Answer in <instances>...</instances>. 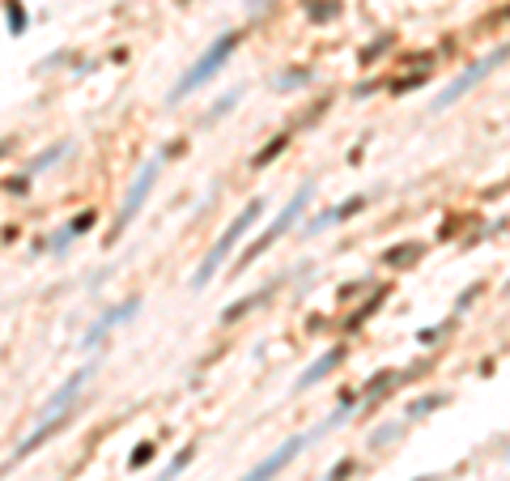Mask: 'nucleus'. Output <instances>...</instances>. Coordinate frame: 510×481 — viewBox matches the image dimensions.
Here are the masks:
<instances>
[{
	"mask_svg": "<svg viewBox=\"0 0 510 481\" xmlns=\"http://www.w3.org/2000/svg\"><path fill=\"white\" fill-rule=\"evenodd\" d=\"M306 81H311V68H298V72H281L272 85H277V90H298V85H306Z\"/></svg>",
	"mask_w": 510,
	"mask_h": 481,
	"instance_id": "nucleus-15",
	"label": "nucleus"
},
{
	"mask_svg": "<svg viewBox=\"0 0 510 481\" xmlns=\"http://www.w3.org/2000/svg\"><path fill=\"white\" fill-rule=\"evenodd\" d=\"M260 217H264V200H251V205H247V209H243V213L230 222V230H226V234H221V239L209 247V256L200 260V269H196V277H192V286H196V290H204V286L217 277V269L230 260V252L238 247V239L247 234V226H251V222H260Z\"/></svg>",
	"mask_w": 510,
	"mask_h": 481,
	"instance_id": "nucleus-1",
	"label": "nucleus"
},
{
	"mask_svg": "<svg viewBox=\"0 0 510 481\" xmlns=\"http://www.w3.org/2000/svg\"><path fill=\"white\" fill-rule=\"evenodd\" d=\"M285 145H289V136H277V141H272V145H268L264 153H255V166H268V162H272V158H277V153H281Z\"/></svg>",
	"mask_w": 510,
	"mask_h": 481,
	"instance_id": "nucleus-21",
	"label": "nucleus"
},
{
	"mask_svg": "<svg viewBox=\"0 0 510 481\" xmlns=\"http://www.w3.org/2000/svg\"><path fill=\"white\" fill-rule=\"evenodd\" d=\"M383 298H387V290H379V294H375V298H370V303H366V307L357 311V315H353V320H349V328H362V324H366V320H370V315L379 311V303H383Z\"/></svg>",
	"mask_w": 510,
	"mask_h": 481,
	"instance_id": "nucleus-17",
	"label": "nucleus"
},
{
	"mask_svg": "<svg viewBox=\"0 0 510 481\" xmlns=\"http://www.w3.org/2000/svg\"><path fill=\"white\" fill-rule=\"evenodd\" d=\"M417 256H421V243H409V247H400V252H387V264L400 269V264H413Z\"/></svg>",
	"mask_w": 510,
	"mask_h": 481,
	"instance_id": "nucleus-16",
	"label": "nucleus"
},
{
	"mask_svg": "<svg viewBox=\"0 0 510 481\" xmlns=\"http://www.w3.org/2000/svg\"><path fill=\"white\" fill-rule=\"evenodd\" d=\"M306 200H311V183H302V188H298V196H294V200H289V205H285V209H281L277 217H272V226H268V230H264V234H260V239H255V243L247 247V252H243L238 269H247V264H251L255 256H264V252H268V247H272V243H277V239H281V234H285V230H289V226L298 222V217H302Z\"/></svg>",
	"mask_w": 510,
	"mask_h": 481,
	"instance_id": "nucleus-4",
	"label": "nucleus"
},
{
	"mask_svg": "<svg viewBox=\"0 0 510 481\" xmlns=\"http://www.w3.org/2000/svg\"><path fill=\"white\" fill-rule=\"evenodd\" d=\"M4 153H9V141H0V158H4Z\"/></svg>",
	"mask_w": 510,
	"mask_h": 481,
	"instance_id": "nucleus-25",
	"label": "nucleus"
},
{
	"mask_svg": "<svg viewBox=\"0 0 510 481\" xmlns=\"http://www.w3.org/2000/svg\"><path fill=\"white\" fill-rule=\"evenodd\" d=\"M89 375H94V362H89V367H81V371H72V375H68V379H64V384H60V388L47 396V405H43V418H51V414L68 409V405L77 401V392L89 384Z\"/></svg>",
	"mask_w": 510,
	"mask_h": 481,
	"instance_id": "nucleus-7",
	"label": "nucleus"
},
{
	"mask_svg": "<svg viewBox=\"0 0 510 481\" xmlns=\"http://www.w3.org/2000/svg\"><path fill=\"white\" fill-rule=\"evenodd\" d=\"M340 362H345V350H340V345H336V350H328V354H323L319 362H311V367H306V375L298 379V392H306V388H315V384H319L323 375H332V371H336Z\"/></svg>",
	"mask_w": 510,
	"mask_h": 481,
	"instance_id": "nucleus-10",
	"label": "nucleus"
},
{
	"mask_svg": "<svg viewBox=\"0 0 510 481\" xmlns=\"http://www.w3.org/2000/svg\"><path fill=\"white\" fill-rule=\"evenodd\" d=\"M136 311H140V298H128L123 307H115V311H106V315H102V320H98V324H94V328L85 333V341H81V350H94V345H102V337H106V333H111L115 324H128V320H132Z\"/></svg>",
	"mask_w": 510,
	"mask_h": 481,
	"instance_id": "nucleus-8",
	"label": "nucleus"
},
{
	"mask_svg": "<svg viewBox=\"0 0 510 481\" xmlns=\"http://www.w3.org/2000/svg\"><path fill=\"white\" fill-rule=\"evenodd\" d=\"M94 222H98V213H94V209L77 213V217H72V222H68V226L51 239V252H55V256H60V252H68V243H72L77 234H89V230H94Z\"/></svg>",
	"mask_w": 510,
	"mask_h": 481,
	"instance_id": "nucleus-9",
	"label": "nucleus"
},
{
	"mask_svg": "<svg viewBox=\"0 0 510 481\" xmlns=\"http://www.w3.org/2000/svg\"><path fill=\"white\" fill-rule=\"evenodd\" d=\"M238 98H243V90H230V94H226V98H221V102L209 111V119H221L226 111H234V102H238Z\"/></svg>",
	"mask_w": 510,
	"mask_h": 481,
	"instance_id": "nucleus-20",
	"label": "nucleus"
},
{
	"mask_svg": "<svg viewBox=\"0 0 510 481\" xmlns=\"http://www.w3.org/2000/svg\"><path fill=\"white\" fill-rule=\"evenodd\" d=\"M192 456H196V448L187 443V448H183V452H179V456H174L170 465H166V473H162V477H157V481H174V477H179V473H183V469H187V465H192Z\"/></svg>",
	"mask_w": 510,
	"mask_h": 481,
	"instance_id": "nucleus-13",
	"label": "nucleus"
},
{
	"mask_svg": "<svg viewBox=\"0 0 510 481\" xmlns=\"http://www.w3.org/2000/svg\"><path fill=\"white\" fill-rule=\"evenodd\" d=\"M153 452H157V443H140V448L128 456V469H140V465H149V460H153Z\"/></svg>",
	"mask_w": 510,
	"mask_h": 481,
	"instance_id": "nucleus-19",
	"label": "nucleus"
},
{
	"mask_svg": "<svg viewBox=\"0 0 510 481\" xmlns=\"http://www.w3.org/2000/svg\"><path fill=\"white\" fill-rule=\"evenodd\" d=\"M362 209H366V200H362V196H349L340 209H332V222H345V217H353V213H362Z\"/></svg>",
	"mask_w": 510,
	"mask_h": 481,
	"instance_id": "nucleus-18",
	"label": "nucleus"
},
{
	"mask_svg": "<svg viewBox=\"0 0 510 481\" xmlns=\"http://www.w3.org/2000/svg\"><path fill=\"white\" fill-rule=\"evenodd\" d=\"M443 401H447L443 392H438V396H426V401H417V405H413V418H417V414H430V409H434V405H443Z\"/></svg>",
	"mask_w": 510,
	"mask_h": 481,
	"instance_id": "nucleus-23",
	"label": "nucleus"
},
{
	"mask_svg": "<svg viewBox=\"0 0 510 481\" xmlns=\"http://www.w3.org/2000/svg\"><path fill=\"white\" fill-rule=\"evenodd\" d=\"M268 294H272V290H260V294H251V298H238V303H234V307H230V311H226V315H221V320H226V324H234V320H238V315H247V311H251V307H260V303H264V298H268Z\"/></svg>",
	"mask_w": 510,
	"mask_h": 481,
	"instance_id": "nucleus-12",
	"label": "nucleus"
},
{
	"mask_svg": "<svg viewBox=\"0 0 510 481\" xmlns=\"http://www.w3.org/2000/svg\"><path fill=\"white\" fill-rule=\"evenodd\" d=\"M306 443H311V435H294V439H285L272 456H264V460H260V465H255V469H251L243 481H272L281 469H285V465H289V460H294V456H302V448H306Z\"/></svg>",
	"mask_w": 510,
	"mask_h": 481,
	"instance_id": "nucleus-6",
	"label": "nucleus"
},
{
	"mask_svg": "<svg viewBox=\"0 0 510 481\" xmlns=\"http://www.w3.org/2000/svg\"><path fill=\"white\" fill-rule=\"evenodd\" d=\"M251 4H268V0H251Z\"/></svg>",
	"mask_w": 510,
	"mask_h": 481,
	"instance_id": "nucleus-26",
	"label": "nucleus"
},
{
	"mask_svg": "<svg viewBox=\"0 0 510 481\" xmlns=\"http://www.w3.org/2000/svg\"><path fill=\"white\" fill-rule=\"evenodd\" d=\"M64 153H68V141H60V145H51V149L34 153V158H30V166H26V175H38V171H47V166H55Z\"/></svg>",
	"mask_w": 510,
	"mask_h": 481,
	"instance_id": "nucleus-11",
	"label": "nucleus"
},
{
	"mask_svg": "<svg viewBox=\"0 0 510 481\" xmlns=\"http://www.w3.org/2000/svg\"><path fill=\"white\" fill-rule=\"evenodd\" d=\"M506 290H510V281H506Z\"/></svg>",
	"mask_w": 510,
	"mask_h": 481,
	"instance_id": "nucleus-27",
	"label": "nucleus"
},
{
	"mask_svg": "<svg viewBox=\"0 0 510 481\" xmlns=\"http://www.w3.org/2000/svg\"><path fill=\"white\" fill-rule=\"evenodd\" d=\"M349 473H353V460H340V465H332L328 481H349Z\"/></svg>",
	"mask_w": 510,
	"mask_h": 481,
	"instance_id": "nucleus-22",
	"label": "nucleus"
},
{
	"mask_svg": "<svg viewBox=\"0 0 510 481\" xmlns=\"http://www.w3.org/2000/svg\"><path fill=\"white\" fill-rule=\"evenodd\" d=\"M438 333H443V328H430V333H417V341H421V345H434V337H438Z\"/></svg>",
	"mask_w": 510,
	"mask_h": 481,
	"instance_id": "nucleus-24",
	"label": "nucleus"
},
{
	"mask_svg": "<svg viewBox=\"0 0 510 481\" xmlns=\"http://www.w3.org/2000/svg\"><path fill=\"white\" fill-rule=\"evenodd\" d=\"M238 43H243V34H238V30H226V34H221V38H217V43H213V47H209V51H204V55H200V60H196L183 77H179V81H174L170 102H179L183 94H196L204 81H213V77H217V68L230 60V51H234Z\"/></svg>",
	"mask_w": 510,
	"mask_h": 481,
	"instance_id": "nucleus-2",
	"label": "nucleus"
},
{
	"mask_svg": "<svg viewBox=\"0 0 510 481\" xmlns=\"http://www.w3.org/2000/svg\"><path fill=\"white\" fill-rule=\"evenodd\" d=\"M506 60H510V43H506V47H498V51H489V55H481V60H477V64H472L464 77H455V81H451V85H447V90H443V94H438L430 107H434V111H447V107H455V102H460V98H464L472 85H481V81H485L494 68H502Z\"/></svg>",
	"mask_w": 510,
	"mask_h": 481,
	"instance_id": "nucleus-3",
	"label": "nucleus"
},
{
	"mask_svg": "<svg viewBox=\"0 0 510 481\" xmlns=\"http://www.w3.org/2000/svg\"><path fill=\"white\" fill-rule=\"evenodd\" d=\"M4 17H9V30H13V34H26V9H21V0H9V4H4Z\"/></svg>",
	"mask_w": 510,
	"mask_h": 481,
	"instance_id": "nucleus-14",
	"label": "nucleus"
},
{
	"mask_svg": "<svg viewBox=\"0 0 510 481\" xmlns=\"http://www.w3.org/2000/svg\"><path fill=\"white\" fill-rule=\"evenodd\" d=\"M157 171H162V162L153 158V162H145L140 166V175H136V183L128 188V200H123V209H119V217H115V230H111V239L106 243H115L123 230H128V222L145 209V196H149V188H153V179H157Z\"/></svg>",
	"mask_w": 510,
	"mask_h": 481,
	"instance_id": "nucleus-5",
	"label": "nucleus"
}]
</instances>
